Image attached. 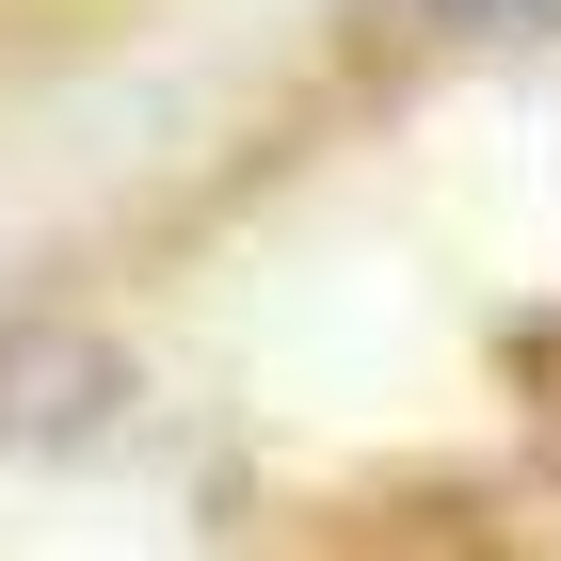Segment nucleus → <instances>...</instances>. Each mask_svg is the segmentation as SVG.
I'll use <instances>...</instances> for the list:
<instances>
[{
    "instance_id": "obj_1",
    "label": "nucleus",
    "mask_w": 561,
    "mask_h": 561,
    "mask_svg": "<svg viewBox=\"0 0 561 561\" xmlns=\"http://www.w3.org/2000/svg\"><path fill=\"white\" fill-rule=\"evenodd\" d=\"M449 16H514V0H449Z\"/></svg>"
}]
</instances>
